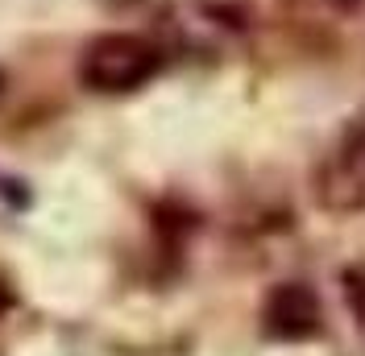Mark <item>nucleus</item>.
Masks as SVG:
<instances>
[{
  "label": "nucleus",
  "mask_w": 365,
  "mask_h": 356,
  "mask_svg": "<svg viewBox=\"0 0 365 356\" xmlns=\"http://www.w3.org/2000/svg\"><path fill=\"white\" fill-rule=\"evenodd\" d=\"M162 67V54L154 42L137 38V33H100L91 38L83 58H79V79L83 88L120 95V91L145 88Z\"/></svg>",
  "instance_id": "nucleus-1"
},
{
  "label": "nucleus",
  "mask_w": 365,
  "mask_h": 356,
  "mask_svg": "<svg viewBox=\"0 0 365 356\" xmlns=\"http://www.w3.org/2000/svg\"><path fill=\"white\" fill-rule=\"evenodd\" d=\"M316 195L328 211H357L365 207V120L349 129L344 150L324 162L316 178Z\"/></svg>",
  "instance_id": "nucleus-2"
},
{
  "label": "nucleus",
  "mask_w": 365,
  "mask_h": 356,
  "mask_svg": "<svg viewBox=\"0 0 365 356\" xmlns=\"http://www.w3.org/2000/svg\"><path fill=\"white\" fill-rule=\"evenodd\" d=\"M262 319H266V332L274 340H307V335L319 332V298L312 286L303 282H282V286L270 290L266 307H262Z\"/></svg>",
  "instance_id": "nucleus-3"
},
{
  "label": "nucleus",
  "mask_w": 365,
  "mask_h": 356,
  "mask_svg": "<svg viewBox=\"0 0 365 356\" xmlns=\"http://www.w3.org/2000/svg\"><path fill=\"white\" fill-rule=\"evenodd\" d=\"M328 4H332L336 13H357V9H361L365 0H328Z\"/></svg>",
  "instance_id": "nucleus-4"
},
{
  "label": "nucleus",
  "mask_w": 365,
  "mask_h": 356,
  "mask_svg": "<svg viewBox=\"0 0 365 356\" xmlns=\"http://www.w3.org/2000/svg\"><path fill=\"white\" fill-rule=\"evenodd\" d=\"M9 307H13V290H9L4 282H0V315L9 311Z\"/></svg>",
  "instance_id": "nucleus-5"
}]
</instances>
